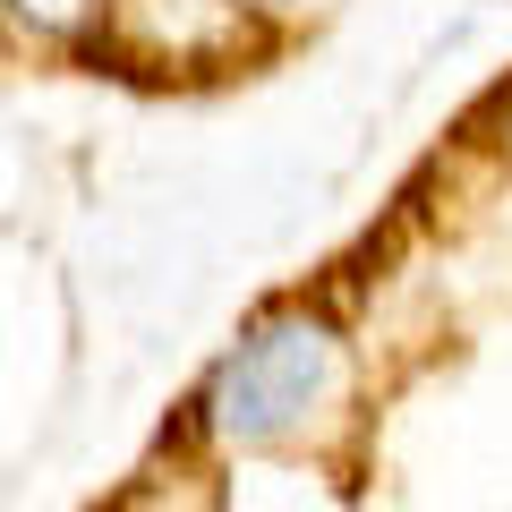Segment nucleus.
Masks as SVG:
<instances>
[{
	"label": "nucleus",
	"mask_w": 512,
	"mask_h": 512,
	"mask_svg": "<svg viewBox=\"0 0 512 512\" xmlns=\"http://www.w3.org/2000/svg\"><path fill=\"white\" fill-rule=\"evenodd\" d=\"M342 384V342L325 316L274 308L231 342V359L205 384V427L222 444H274L291 427H308V410Z\"/></svg>",
	"instance_id": "1"
},
{
	"label": "nucleus",
	"mask_w": 512,
	"mask_h": 512,
	"mask_svg": "<svg viewBox=\"0 0 512 512\" xmlns=\"http://www.w3.org/2000/svg\"><path fill=\"white\" fill-rule=\"evenodd\" d=\"M18 9H26L35 26H69V18H77V0H18Z\"/></svg>",
	"instance_id": "2"
},
{
	"label": "nucleus",
	"mask_w": 512,
	"mask_h": 512,
	"mask_svg": "<svg viewBox=\"0 0 512 512\" xmlns=\"http://www.w3.org/2000/svg\"><path fill=\"white\" fill-rule=\"evenodd\" d=\"M265 9H291V0H265Z\"/></svg>",
	"instance_id": "3"
}]
</instances>
